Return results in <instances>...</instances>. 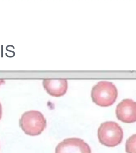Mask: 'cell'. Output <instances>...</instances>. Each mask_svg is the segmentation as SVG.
<instances>
[{
  "instance_id": "cell-1",
  "label": "cell",
  "mask_w": 136,
  "mask_h": 153,
  "mask_svg": "<svg viewBox=\"0 0 136 153\" xmlns=\"http://www.w3.org/2000/svg\"><path fill=\"white\" fill-rule=\"evenodd\" d=\"M118 91L113 82L106 81H99L92 87L91 97L93 101L99 106H108L116 100Z\"/></svg>"
},
{
  "instance_id": "cell-2",
  "label": "cell",
  "mask_w": 136,
  "mask_h": 153,
  "mask_svg": "<svg viewBox=\"0 0 136 153\" xmlns=\"http://www.w3.org/2000/svg\"><path fill=\"white\" fill-rule=\"evenodd\" d=\"M46 120L39 111L31 110L23 114L19 124L26 134L34 136L41 134L46 127Z\"/></svg>"
},
{
  "instance_id": "cell-3",
  "label": "cell",
  "mask_w": 136,
  "mask_h": 153,
  "mask_svg": "<svg viewBox=\"0 0 136 153\" xmlns=\"http://www.w3.org/2000/svg\"><path fill=\"white\" fill-rule=\"evenodd\" d=\"M99 142L107 147H113L121 143L123 131L115 122L106 121L101 123L98 130Z\"/></svg>"
},
{
  "instance_id": "cell-4",
  "label": "cell",
  "mask_w": 136,
  "mask_h": 153,
  "mask_svg": "<svg viewBox=\"0 0 136 153\" xmlns=\"http://www.w3.org/2000/svg\"><path fill=\"white\" fill-rule=\"evenodd\" d=\"M55 153H91V149L84 140L72 137L65 139L58 143Z\"/></svg>"
},
{
  "instance_id": "cell-5",
  "label": "cell",
  "mask_w": 136,
  "mask_h": 153,
  "mask_svg": "<svg viewBox=\"0 0 136 153\" xmlns=\"http://www.w3.org/2000/svg\"><path fill=\"white\" fill-rule=\"evenodd\" d=\"M115 113L118 119L124 123L136 122V102L131 99H124L117 105Z\"/></svg>"
},
{
  "instance_id": "cell-6",
  "label": "cell",
  "mask_w": 136,
  "mask_h": 153,
  "mask_svg": "<svg viewBox=\"0 0 136 153\" xmlns=\"http://www.w3.org/2000/svg\"><path fill=\"white\" fill-rule=\"evenodd\" d=\"M44 88L52 96L60 97L66 93L68 82L66 79H45L43 80Z\"/></svg>"
},
{
  "instance_id": "cell-7",
  "label": "cell",
  "mask_w": 136,
  "mask_h": 153,
  "mask_svg": "<svg viewBox=\"0 0 136 153\" xmlns=\"http://www.w3.org/2000/svg\"><path fill=\"white\" fill-rule=\"evenodd\" d=\"M125 151L127 153H136V134L132 135L126 140Z\"/></svg>"
},
{
  "instance_id": "cell-8",
  "label": "cell",
  "mask_w": 136,
  "mask_h": 153,
  "mask_svg": "<svg viewBox=\"0 0 136 153\" xmlns=\"http://www.w3.org/2000/svg\"><path fill=\"white\" fill-rule=\"evenodd\" d=\"M2 105L0 102V120L2 118Z\"/></svg>"
},
{
  "instance_id": "cell-9",
  "label": "cell",
  "mask_w": 136,
  "mask_h": 153,
  "mask_svg": "<svg viewBox=\"0 0 136 153\" xmlns=\"http://www.w3.org/2000/svg\"><path fill=\"white\" fill-rule=\"evenodd\" d=\"M3 82H5V81L4 80H0V85L3 83Z\"/></svg>"
}]
</instances>
